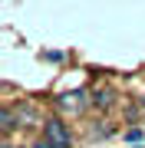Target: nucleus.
<instances>
[{"instance_id":"f257e3e1","label":"nucleus","mask_w":145,"mask_h":148,"mask_svg":"<svg viewBox=\"0 0 145 148\" xmlns=\"http://www.w3.org/2000/svg\"><path fill=\"white\" fill-rule=\"evenodd\" d=\"M46 142L53 148H69V125H63V119L46 122Z\"/></svg>"},{"instance_id":"f03ea898","label":"nucleus","mask_w":145,"mask_h":148,"mask_svg":"<svg viewBox=\"0 0 145 148\" xmlns=\"http://www.w3.org/2000/svg\"><path fill=\"white\" fill-rule=\"evenodd\" d=\"M59 109H63V112H79V109H82V92H66V95H59Z\"/></svg>"},{"instance_id":"7ed1b4c3","label":"nucleus","mask_w":145,"mask_h":148,"mask_svg":"<svg viewBox=\"0 0 145 148\" xmlns=\"http://www.w3.org/2000/svg\"><path fill=\"white\" fill-rule=\"evenodd\" d=\"M36 148H53V145H49V142H36Z\"/></svg>"}]
</instances>
